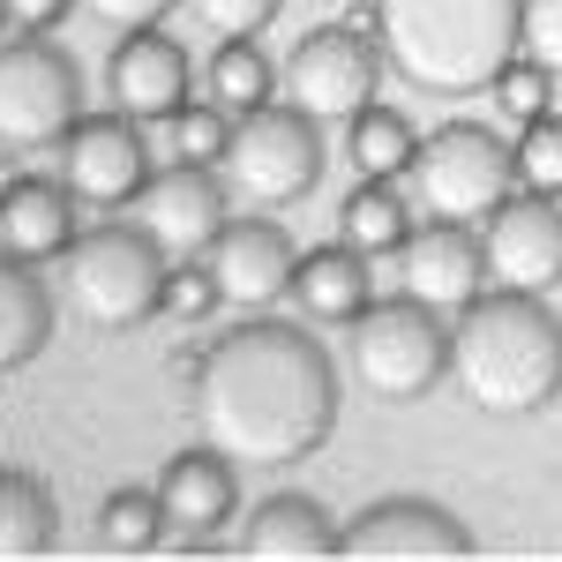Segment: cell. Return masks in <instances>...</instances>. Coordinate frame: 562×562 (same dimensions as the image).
<instances>
[{
  "mask_svg": "<svg viewBox=\"0 0 562 562\" xmlns=\"http://www.w3.org/2000/svg\"><path fill=\"white\" fill-rule=\"evenodd\" d=\"M166 128H173V158H188V166H217L225 143H233V113L211 105V98H188Z\"/></svg>",
  "mask_w": 562,
  "mask_h": 562,
  "instance_id": "obj_28",
  "label": "cell"
},
{
  "mask_svg": "<svg viewBox=\"0 0 562 562\" xmlns=\"http://www.w3.org/2000/svg\"><path fill=\"white\" fill-rule=\"evenodd\" d=\"M150 173H158V166H150L143 121H128L121 105H113V113H83L76 128L60 135V180L76 188L83 211H128Z\"/></svg>",
  "mask_w": 562,
  "mask_h": 562,
  "instance_id": "obj_12",
  "label": "cell"
},
{
  "mask_svg": "<svg viewBox=\"0 0 562 562\" xmlns=\"http://www.w3.org/2000/svg\"><path fill=\"white\" fill-rule=\"evenodd\" d=\"M518 53L562 76V0H518Z\"/></svg>",
  "mask_w": 562,
  "mask_h": 562,
  "instance_id": "obj_32",
  "label": "cell"
},
{
  "mask_svg": "<svg viewBox=\"0 0 562 562\" xmlns=\"http://www.w3.org/2000/svg\"><path fill=\"white\" fill-rule=\"evenodd\" d=\"M225 217H233V188H225V173H217V166H188V158L158 166V173L143 180V195L128 203V225H143L166 262L211 256V240L225 233Z\"/></svg>",
  "mask_w": 562,
  "mask_h": 562,
  "instance_id": "obj_10",
  "label": "cell"
},
{
  "mask_svg": "<svg viewBox=\"0 0 562 562\" xmlns=\"http://www.w3.org/2000/svg\"><path fill=\"white\" fill-rule=\"evenodd\" d=\"M518 188H532V195H555L562 203V113H548V121H532V128H518Z\"/></svg>",
  "mask_w": 562,
  "mask_h": 562,
  "instance_id": "obj_29",
  "label": "cell"
},
{
  "mask_svg": "<svg viewBox=\"0 0 562 562\" xmlns=\"http://www.w3.org/2000/svg\"><path fill=\"white\" fill-rule=\"evenodd\" d=\"M158 503H166V540L180 555H217V532L240 518V473L217 442H195V450L166 458Z\"/></svg>",
  "mask_w": 562,
  "mask_h": 562,
  "instance_id": "obj_14",
  "label": "cell"
},
{
  "mask_svg": "<svg viewBox=\"0 0 562 562\" xmlns=\"http://www.w3.org/2000/svg\"><path fill=\"white\" fill-rule=\"evenodd\" d=\"M188 8H195V23H203L211 38H262L285 0H188Z\"/></svg>",
  "mask_w": 562,
  "mask_h": 562,
  "instance_id": "obj_31",
  "label": "cell"
},
{
  "mask_svg": "<svg viewBox=\"0 0 562 562\" xmlns=\"http://www.w3.org/2000/svg\"><path fill=\"white\" fill-rule=\"evenodd\" d=\"M203 98L225 105V113H256L278 98V68L256 38H217V53L203 60Z\"/></svg>",
  "mask_w": 562,
  "mask_h": 562,
  "instance_id": "obj_25",
  "label": "cell"
},
{
  "mask_svg": "<svg viewBox=\"0 0 562 562\" xmlns=\"http://www.w3.org/2000/svg\"><path fill=\"white\" fill-rule=\"evenodd\" d=\"M98 548L105 555H150V548H166V503H158V487H113L98 503Z\"/></svg>",
  "mask_w": 562,
  "mask_h": 562,
  "instance_id": "obj_26",
  "label": "cell"
},
{
  "mask_svg": "<svg viewBox=\"0 0 562 562\" xmlns=\"http://www.w3.org/2000/svg\"><path fill=\"white\" fill-rule=\"evenodd\" d=\"M323 166H330L323 158V121L301 113L293 98H270L256 113H233V143L217 158L233 203H248V211H293V203H307Z\"/></svg>",
  "mask_w": 562,
  "mask_h": 562,
  "instance_id": "obj_5",
  "label": "cell"
},
{
  "mask_svg": "<svg viewBox=\"0 0 562 562\" xmlns=\"http://www.w3.org/2000/svg\"><path fill=\"white\" fill-rule=\"evenodd\" d=\"M45 346H53V293H45L38 262L0 248V375L31 368Z\"/></svg>",
  "mask_w": 562,
  "mask_h": 562,
  "instance_id": "obj_21",
  "label": "cell"
},
{
  "mask_svg": "<svg viewBox=\"0 0 562 562\" xmlns=\"http://www.w3.org/2000/svg\"><path fill=\"white\" fill-rule=\"evenodd\" d=\"M105 98L143 121V128H166L180 105L195 98V60H188V45L166 38L158 23L150 31H128V38L113 45V60H105Z\"/></svg>",
  "mask_w": 562,
  "mask_h": 562,
  "instance_id": "obj_16",
  "label": "cell"
},
{
  "mask_svg": "<svg viewBox=\"0 0 562 562\" xmlns=\"http://www.w3.org/2000/svg\"><path fill=\"white\" fill-rule=\"evenodd\" d=\"M240 555L248 562H323L338 555V518L301 495V487H285V495H262L248 525H240Z\"/></svg>",
  "mask_w": 562,
  "mask_h": 562,
  "instance_id": "obj_20",
  "label": "cell"
},
{
  "mask_svg": "<svg viewBox=\"0 0 562 562\" xmlns=\"http://www.w3.org/2000/svg\"><path fill=\"white\" fill-rule=\"evenodd\" d=\"M338 240L360 248L368 262H397V248L413 240V195L397 180H360L338 203Z\"/></svg>",
  "mask_w": 562,
  "mask_h": 562,
  "instance_id": "obj_22",
  "label": "cell"
},
{
  "mask_svg": "<svg viewBox=\"0 0 562 562\" xmlns=\"http://www.w3.org/2000/svg\"><path fill=\"white\" fill-rule=\"evenodd\" d=\"M60 548V510L53 487L23 465H0V562H38Z\"/></svg>",
  "mask_w": 562,
  "mask_h": 562,
  "instance_id": "obj_23",
  "label": "cell"
},
{
  "mask_svg": "<svg viewBox=\"0 0 562 562\" xmlns=\"http://www.w3.org/2000/svg\"><path fill=\"white\" fill-rule=\"evenodd\" d=\"M375 83H383V45L360 38L352 23H315V31L285 53V68H278V90H285L301 113H315L323 128H330V121H352V113L375 98Z\"/></svg>",
  "mask_w": 562,
  "mask_h": 562,
  "instance_id": "obj_9",
  "label": "cell"
},
{
  "mask_svg": "<svg viewBox=\"0 0 562 562\" xmlns=\"http://www.w3.org/2000/svg\"><path fill=\"white\" fill-rule=\"evenodd\" d=\"M83 121V68L38 31L0 38V150H60Z\"/></svg>",
  "mask_w": 562,
  "mask_h": 562,
  "instance_id": "obj_8",
  "label": "cell"
},
{
  "mask_svg": "<svg viewBox=\"0 0 562 562\" xmlns=\"http://www.w3.org/2000/svg\"><path fill=\"white\" fill-rule=\"evenodd\" d=\"M98 31H113V38H128V31H150V23H166L173 8H188V0H76Z\"/></svg>",
  "mask_w": 562,
  "mask_h": 562,
  "instance_id": "obj_33",
  "label": "cell"
},
{
  "mask_svg": "<svg viewBox=\"0 0 562 562\" xmlns=\"http://www.w3.org/2000/svg\"><path fill=\"white\" fill-rule=\"evenodd\" d=\"M8 31H15V23H8V0H0V38H8Z\"/></svg>",
  "mask_w": 562,
  "mask_h": 562,
  "instance_id": "obj_35",
  "label": "cell"
},
{
  "mask_svg": "<svg viewBox=\"0 0 562 562\" xmlns=\"http://www.w3.org/2000/svg\"><path fill=\"white\" fill-rule=\"evenodd\" d=\"M217 307H225V293H217V278H211V262H203V256L166 270V301H158V315H173V323H203V315H217Z\"/></svg>",
  "mask_w": 562,
  "mask_h": 562,
  "instance_id": "obj_30",
  "label": "cell"
},
{
  "mask_svg": "<svg viewBox=\"0 0 562 562\" xmlns=\"http://www.w3.org/2000/svg\"><path fill=\"white\" fill-rule=\"evenodd\" d=\"M68 15H76V0H8V23L15 31H38V38H53Z\"/></svg>",
  "mask_w": 562,
  "mask_h": 562,
  "instance_id": "obj_34",
  "label": "cell"
},
{
  "mask_svg": "<svg viewBox=\"0 0 562 562\" xmlns=\"http://www.w3.org/2000/svg\"><path fill=\"white\" fill-rule=\"evenodd\" d=\"M346 346H352V383L375 405H420L450 375V315L397 293V301H375L352 323Z\"/></svg>",
  "mask_w": 562,
  "mask_h": 562,
  "instance_id": "obj_6",
  "label": "cell"
},
{
  "mask_svg": "<svg viewBox=\"0 0 562 562\" xmlns=\"http://www.w3.org/2000/svg\"><path fill=\"white\" fill-rule=\"evenodd\" d=\"M450 383L487 420H525L562 397V315L548 293L487 285L465 315H450Z\"/></svg>",
  "mask_w": 562,
  "mask_h": 562,
  "instance_id": "obj_2",
  "label": "cell"
},
{
  "mask_svg": "<svg viewBox=\"0 0 562 562\" xmlns=\"http://www.w3.org/2000/svg\"><path fill=\"white\" fill-rule=\"evenodd\" d=\"M383 68L420 98H480L518 60V0H375Z\"/></svg>",
  "mask_w": 562,
  "mask_h": 562,
  "instance_id": "obj_3",
  "label": "cell"
},
{
  "mask_svg": "<svg viewBox=\"0 0 562 562\" xmlns=\"http://www.w3.org/2000/svg\"><path fill=\"white\" fill-rule=\"evenodd\" d=\"M166 270L173 262L158 256V240L121 217V225L76 233V248L60 256V293L90 330H143L166 301Z\"/></svg>",
  "mask_w": 562,
  "mask_h": 562,
  "instance_id": "obj_4",
  "label": "cell"
},
{
  "mask_svg": "<svg viewBox=\"0 0 562 562\" xmlns=\"http://www.w3.org/2000/svg\"><path fill=\"white\" fill-rule=\"evenodd\" d=\"M487 98H495L503 128H532V121H548V113H555L562 76H555V68H540L532 53H518V60H503V76L487 83Z\"/></svg>",
  "mask_w": 562,
  "mask_h": 562,
  "instance_id": "obj_27",
  "label": "cell"
},
{
  "mask_svg": "<svg viewBox=\"0 0 562 562\" xmlns=\"http://www.w3.org/2000/svg\"><path fill=\"white\" fill-rule=\"evenodd\" d=\"M397 285L435 315H465L487 293V256H480V225L428 217L413 225V240L397 248Z\"/></svg>",
  "mask_w": 562,
  "mask_h": 562,
  "instance_id": "obj_15",
  "label": "cell"
},
{
  "mask_svg": "<svg viewBox=\"0 0 562 562\" xmlns=\"http://www.w3.org/2000/svg\"><path fill=\"white\" fill-rule=\"evenodd\" d=\"M203 262H211L217 293L233 307H270V301H285L301 248H293V233H285L278 211H248V217H225V233L211 240Z\"/></svg>",
  "mask_w": 562,
  "mask_h": 562,
  "instance_id": "obj_17",
  "label": "cell"
},
{
  "mask_svg": "<svg viewBox=\"0 0 562 562\" xmlns=\"http://www.w3.org/2000/svg\"><path fill=\"white\" fill-rule=\"evenodd\" d=\"M338 555L346 562H465L480 555V540L458 510H442L428 495H383L360 518L338 525Z\"/></svg>",
  "mask_w": 562,
  "mask_h": 562,
  "instance_id": "obj_11",
  "label": "cell"
},
{
  "mask_svg": "<svg viewBox=\"0 0 562 562\" xmlns=\"http://www.w3.org/2000/svg\"><path fill=\"white\" fill-rule=\"evenodd\" d=\"M413 150H420L413 121H405L397 105H383V98H368V105L346 121V166L360 180H405Z\"/></svg>",
  "mask_w": 562,
  "mask_h": 562,
  "instance_id": "obj_24",
  "label": "cell"
},
{
  "mask_svg": "<svg viewBox=\"0 0 562 562\" xmlns=\"http://www.w3.org/2000/svg\"><path fill=\"white\" fill-rule=\"evenodd\" d=\"M338 360L307 323L248 307L211 338L195 375V420L233 465H301L338 435Z\"/></svg>",
  "mask_w": 562,
  "mask_h": 562,
  "instance_id": "obj_1",
  "label": "cell"
},
{
  "mask_svg": "<svg viewBox=\"0 0 562 562\" xmlns=\"http://www.w3.org/2000/svg\"><path fill=\"white\" fill-rule=\"evenodd\" d=\"M83 233V203L68 180H31L15 173L0 188V248L23 262H60Z\"/></svg>",
  "mask_w": 562,
  "mask_h": 562,
  "instance_id": "obj_18",
  "label": "cell"
},
{
  "mask_svg": "<svg viewBox=\"0 0 562 562\" xmlns=\"http://www.w3.org/2000/svg\"><path fill=\"white\" fill-rule=\"evenodd\" d=\"M285 301L301 307V323H323V330H352L368 307H375V262L346 248V240H330V248H307L293 262V285H285Z\"/></svg>",
  "mask_w": 562,
  "mask_h": 562,
  "instance_id": "obj_19",
  "label": "cell"
},
{
  "mask_svg": "<svg viewBox=\"0 0 562 562\" xmlns=\"http://www.w3.org/2000/svg\"><path fill=\"white\" fill-rule=\"evenodd\" d=\"M405 180H413L420 217L480 225V217L518 188V158H510V143L487 128V121H442L435 135H420V150H413Z\"/></svg>",
  "mask_w": 562,
  "mask_h": 562,
  "instance_id": "obj_7",
  "label": "cell"
},
{
  "mask_svg": "<svg viewBox=\"0 0 562 562\" xmlns=\"http://www.w3.org/2000/svg\"><path fill=\"white\" fill-rule=\"evenodd\" d=\"M480 256H487V285L503 293H555L562 285V203L510 188L495 211L480 217Z\"/></svg>",
  "mask_w": 562,
  "mask_h": 562,
  "instance_id": "obj_13",
  "label": "cell"
}]
</instances>
